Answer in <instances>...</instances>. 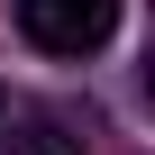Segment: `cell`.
Listing matches in <instances>:
<instances>
[{"label":"cell","instance_id":"7a4b0ae2","mask_svg":"<svg viewBox=\"0 0 155 155\" xmlns=\"http://www.w3.org/2000/svg\"><path fill=\"white\" fill-rule=\"evenodd\" d=\"M0 155H73V137H64V128H9Z\"/></svg>","mask_w":155,"mask_h":155},{"label":"cell","instance_id":"6da1fadb","mask_svg":"<svg viewBox=\"0 0 155 155\" xmlns=\"http://www.w3.org/2000/svg\"><path fill=\"white\" fill-rule=\"evenodd\" d=\"M18 28H28V46H46V55H91V46H110V28H119V0H18Z\"/></svg>","mask_w":155,"mask_h":155}]
</instances>
